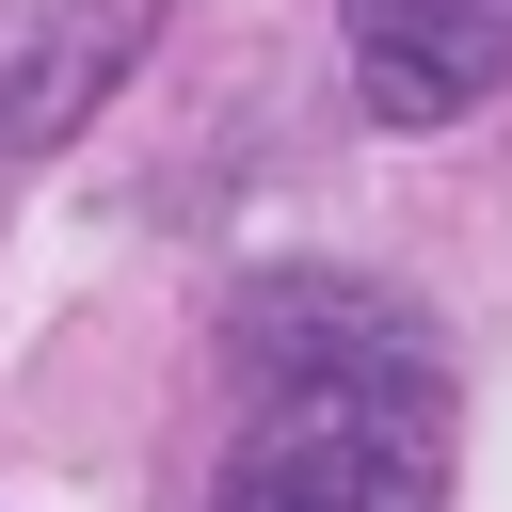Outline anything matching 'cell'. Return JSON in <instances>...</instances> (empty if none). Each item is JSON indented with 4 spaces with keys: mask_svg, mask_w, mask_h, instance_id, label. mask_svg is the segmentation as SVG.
<instances>
[{
    "mask_svg": "<svg viewBox=\"0 0 512 512\" xmlns=\"http://www.w3.org/2000/svg\"><path fill=\"white\" fill-rule=\"evenodd\" d=\"M160 0H0V192L144 64Z\"/></svg>",
    "mask_w": 512,
    "mask_h": 512,
    "instance_id": "obj_2",
    "label": "cell"
},
{
    "mask_svg": "<svg viewBox=\"0 0 512 512\" xmlns=\"http://www.w3.org/2000/svg\"><path fill=\"white\" fill-rule=\"evenodd\" d=\"M448 496V352L400 288L272 272L240 304V448L208 512H432Z\"/></svg>",
    "mask_w": 512,
    "mask_h": 512,
    "instance_id": "obj_1",
    "label": "cell"
},
{
    "mask_svg": "<svg viewBox=\"0 0 512 512\" xmlns=\"http://www.w3.org/2000/svg\"><path fill=\"white\" fill-rule=\"evenodd\" d=\"M352 32V96L384 128H464L512 80V0H336Z\"/></svg>",
    "mask_w": 512,
    "mask_h": 512,
    "instance_id": "obj_3",
    "label": "cell"
}]
</instances>
